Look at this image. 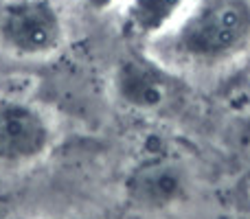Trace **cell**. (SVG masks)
Here are the masks:
<instances>
[{"label":"cell","instance_id":"3957f363","mask_svg":"<svg viewBox=\"0 0 250 219\" xmlns=\"http://www.w3.org/2000/svg\"><path fill=\"white\" fill-rule=\"evenodd\" d=\"M114 95L138 114H163L182 101V83L165 64L141 55L119 61L112 77Z\"/></svg>","mask_w":250,"mask_h":219},{"label":"cell","instance_id":"6da1fadb","mask_svg":"<svg viewBox=\"0 0 250 219\" xmlns=\"http://www.w3.org/2000/svg\"><path fill=\"white\" fill-rule=\"evenodd\" d=\"M250 0H211L182 20L171 38L176 57L193 64H220L248 46Z\"/></svg>","mask_w":250,"mask_h":219},{"label":"cell","instance_id":"277c9868","mask_svg":"<svg viewBox=\"0 0 250 219\" xmlns=\"http://www.w3.org/2000/svg\"><path fill=\"white\" fill-rule=\"evenodd\" d=\"M189 169L173 156L156 154L141 160L125 178V195L136 208L165 211L189 193Z\"/></svg>","mask_w":250,"mask_h":219},{"label":"cell","instance_id":"7a4b0ae2","mask_svg":"<svg viewBox=\"0 0 250 219\" xmlns=\"http://www.w3.org/2000/svg\"><path fill=\"white\" fill-rule=\"evenodd\" d=\"M64 38L62 13L51 0H7L0 4V44L20 57H44Z\"/></svg>","mask_w":250,"mask_h":219},{"label":"cell","instance_id":"8992f818","mask_svg":"<svg viewBox=\"0 0 250 219\" xmlns=\"http://www.w3.org/2000/svg\"><path fill=\"white\" fill-rule=\"evenodd\" d=\"M191 0H129L125 7V31L134 38H154L169 29Z\"/></svg>","mask_w":250,"mask_h":219},{"label":"cell","instance_id":"52a82bcc","mask_svg":"<svg viewBox=\"0 0 250 219\" xmlns=\"http://www.w3.org/2000/svg\"><path fill=\"white\" fill-rule=\"evenodd\" d=\"M86 2H88V7L95 9V11H105V9H110L117 0H86Z\"/></svg>","mask_w":250,"mask_h":219},{"label":"cell","instance_id":"5b68a950","mask_svg":"<svg viewBox=\"0 0 250 219\" xmlns=\"http://www.w3.org/2000/svg\"><path fill=\"white\" fill-rule=\"evenodd\" d=\"M51 129L38 110L26 103H0V162L20 164L48 149Z\"/></svg>","mask_w":250,"mask_h":219}]
</instances>
